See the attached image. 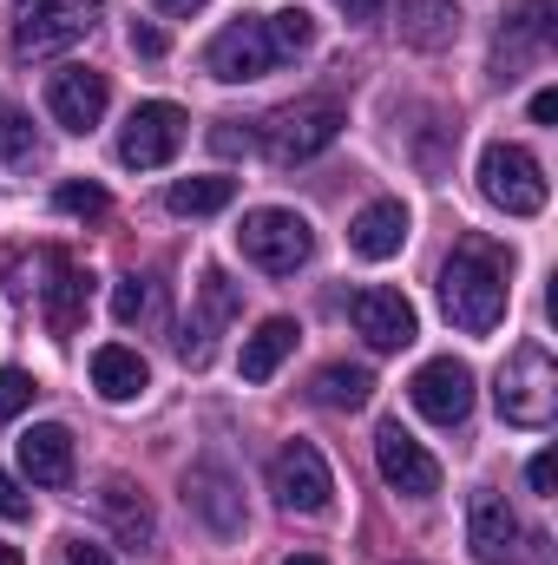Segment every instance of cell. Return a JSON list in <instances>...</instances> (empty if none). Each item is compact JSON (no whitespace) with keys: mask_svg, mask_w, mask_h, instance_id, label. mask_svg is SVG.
Wrapping results in <instances>:
<instances>
[{"mask_svg":"<svg viewBox=\"0 0 558 565\" xmlns=\"http://www.w3.org/2000/svg\"><path fill=\"white\" fill-rule=\"evenodd\" d=\"M506 302H513V250L480 237V231H466L453 244V257L440 264V309H447V322L466 329V335H493Z\"/></svg>","mask_w":558,"mask_h":565,"instance_id":"1","label":"cell"},{"mask_svg":"<svg viewBox=\"0 0 558 565\" xmlns=\"http://www.w3.org/2000/svg\"><path fill=\"white\" fill-rule=\"evenodd\" d=\"M493 402H500V422L552 427V415H558V362L546 355V342H519V349L500 362Z\"/></svg>","mask_w":558,"mask_h":565,"instance_id":"2","label":"cell"},{"mask_svg":"<svg viewBox=\"0 0 558 565\" xmlns=\"http://www.w3.org/2000/svg\"><path fill=\"white\" fill-rule=\"evenodd\" d=\"M106 20V0H20L13 7V53L20 60H53L79 46Z\"/></svg>","mask_w":558,"mask_h":565,"instance_id":"3","label":"cell"},{"mask_svg":"<svg viewBox=\"0 0 558 565\" xmlns=\"http://www.w3.org/2000/svg\"><path fill=\"white\" fill-rule=\"evenodd\" d=\"M237 250L264 270V277H296L315 250V231L302 211H282V204H264L237 224Z\"/></svg>","mask_w":558,"mask_h":565,"instance_id":"4","label":"cell"},{"mask_svg":"<svg viewBox=\"0 0 558 565\" xmlns=\"http://www.w3.org/2000/svg\"><path fill=\"white\" fill-rule=\"evenodd\" d=\"M342 126H348V113L335 99H296L264 119V151H270V164H302L342 139Z\"/></svg>","mask_w":558,"mask_h":565,"instance_id":"5","label":"cell"},{"mask_svg":"<svg viewBox=\"0 0 558 565\" xmlns=\"http://www.w3.org/2000/svg\"><path fill=\"white\" fill-rule=\"evenodd\" d=\"M480 191L486 204H500L506 217H539L546 211V164L526 145H486L480 151Z\"/></svg>","mask_w":558,"mask_h":565,"instance_id":"6","label":"cell"},{"mask_svg":"<svg viewBox=\"0 0 558 565\" xmlns=\"http://www.w3.org/2000/svg\"><path fill=\"white\" fill-rule=\"evenodd\" d=\"M204 73L224 79V86H250V79L277 73V46H270L264 13H237V20H224V26L211 33V46H204Z\"/></svg>","mask_w":558,"mask_h":565,"instance_id":"7","label":"cell"},{"mask_svg":"<svg viewBox=\"0 0 558 565\" xmlns=\"http://www.w3.org/2000/svg\"><path fill=\"white\" fill-rule=\"evenodd\" d=\"M270 493H277L282 513H329V500H335V473H329L322 447L289 440L277 460H270Z\"/></svg>","mask_w":558,"mask_h":565,"instance_id":"8","label":"cell"},{"mask_svg":"<svg viewBox=\"0 0 558 565\" xmlns=\"http://www.w3.org/2000/svg\"><path fill=\"white\" fill-rule=\"evenodd\" d=\"M184 106H171V99H144L132 106V119H126V132H119V164H132V171H158V164H171L178 158V145H184Z\"/></svg>","mask_w":558,"mask_h":565,"instance_id":"9","label":"cell"},{"mask_svg":"<svg viewBox=\"0 0 558 565\" xmlns=\"http://www.w3.org/2000/svg\"><path fill=\"white\" fill-rule=\"evenodd\" d=\"M408 402H415L433 427H460L466 415H473V369H466V362H453V355L420 362L415 382H408Z\"/></svg>","mask_w":558,"mask_h":565,"instance_id":"10","label":"cell"},{"mask_svg":"<svg viewBox=\"0 0 558 565\" xmlns=\"http://www.w3.org/2000/svg\"><path fill=\"white\" fill-rule=\"evenodd\" d=\"M184 507H191L217 540H237V533H244V487H237V473H230L224 460H197V467L184 473Z\"/></svg>","mask_w":558,"mask_h":565,"instance_id":"11","label":"cell"},{"mask_svg":"<svg viewBox=\"0 0 558 565\" xmlns=\"http://www.w3.org/2000/svg\"><path fill=\"white\" fill-rule=\"evenodd\" d=\"M375 467H382V480H388L395 493H408V500L440 493V460H433V454H427V447H420L401 422H382V427H375Z\"/></svg>","mask_w":558,"mask_h":565,"instance_id":"12","label":"cell"},{"mask_svg":"<svg viewBox=\"0 0 558 565\" xmlns=\"http://www.w3.org/2000/svg\"><path fill=\"white\" fill-rule=\"evenodd\" d=\"M348 322H355V335L375 355H395V349L415 342V302L401 289H355L348 296Z\"/></svg>","mask_w":558,"mask_h":565,"instance_id":"13","label":"cell"},{"mask_svg":"<svg viewBox=\"0 0 558 565\" xmlns=\"http://www.w3.org/2000/svg\"><path fill=\"white\" fill-rule=\"evenodd\" d=\"M106 99H112V86H106V73H93V66H66V73H53V86H46V113H53L60 132H93V126L106 119Z\"/></svg>","mask_w":558,"mask_h":565,"instance_id":"14","label":"cell"},{"mask_svg":"<svg viewBox=\"0 0 558 565\" xmlns=\"http://www.w3.org/2000/svg\"><path fill=\"white\" fill-rule=\"evenodd\" d=\"M519 520H513V507L493 493V487H480L473 500H466V546H473V559L480 565H513L519 559Z\"/></svg>","mask_w":558,"mask_h":565,"instance_id":"15","label":"cell"},{"mask_svg":"<svg viewBox=\"0 0 558 565\" xmlns=\"http://www.w3.org/2000/svg\"><path fill=\"white\" fill-rule=\"evenodd\" d=\"M230 316H237V282L224 270H204V282H197V322H191V335H178V355L191 369H204L211 362V329H224Z\"/></svg>","mask_w":558,"mask_h":565,"instance_id":"16","label":"cell"},{"mask_svg":"<svg viewBox=\"0 0 558 565\" xmlns=\"http://www.w3.org/2000/svg\"><path fill=\"white\" fill-rule=\"evenodd\" d=\"M20 473L33 487H66L73 480V434L60 422H40L20 434Z\"/></svg>","mask_w":558,"mask_h":565,"instance_id":"17","label":"cell"},{"mask_svg":"<svg viewBox=\"0 0 558 565\" xmlns=\"http://www.w3.org/2000/svg\"><path fill=\"white\" fill-rule=\"evenodd\" d=\"M401 244H408V211H401L395 198H375V204L348 224V250H355V257H368V264L401 257Z\"/></svg>","mask_w":558,"mask_h":565,"instance_id":"18","label":"cell"},{"mask_svg":"<svg viewBox=\"0 0 558 565\" xmlns=\"http://www.w3.org/2000/svg\"><path fill=\"white\" fill-rule=\"evenodd\" d=\"M99 513H106V526L119 533V546H132V553H144V546H151V533H158L151 500H144L126 473H112V480L99 487Z\"/></svg>","mask_w":558,"mask_h":565,"instance_id":"19","label":"cell"},{"mask_svg":"<svg viewBox=\"0 0 558 565\" xmlns=\"http://www.w3.org/2000/svg\"><path fill=\"white\" fill-rule=\"evenodd\" d=\"M558 33V0H519L500 20V60H526Z\"/></svg>","mask_w":558,"mask_h":565,"instance_id":"20","label":"cell"},{"mask_svg":"<svg viewBox=\"0 0 558 565\" xmlns=\"http://www.w3.org/2000/svg\"><path fill=\"white\" fill-rule=\"evenodd\" d=\"M93 388H99L106 402H139L144 388H151V369H144L139 349L106 342V349H93Z\"/></svg>","mask_w":558,"mask_h":565,"instance_id":"21","label":"cell"},{"mask_svg":"<svg viewBox=\"0 0 558 565\" xmlns=\"http://www.w3.org/2000/svg\"><path fill=\"white\" fill-rule=\"evenodd\" d=\"M401 40H408L415 53L453 46V40H460V7H453V0H408V7H401Z\"/></svg>","mask_w":558,"mask_h":565,"instance_id":"22","label":"cell"},{"mask_svg":"<svg viewBox=\"0 0 558 565\" xmlns=\"http://www.w3.org/2000/svg\"><path fill=\"white\" fill-rule=\"evenodd\" d=\"M296 335H302V329H296L289 316L257 322V335H244V362H237V369H244V382H270V375L282 369V355L296 349Z\"/></svg>","mask_w":558,"mask_h":565,"instance_id":"23","label":"cell"},{"mask_svg":"<svg viewBox=\"0 0 558 565\" xmlns=\"http://www.w3.org/2000/svg\"><path fill=\"white\" fill-rule=\"evenodd\" d=\"M86 296H93V277L73 270V264H53V282H46V329L53 335H73L86 322Z\"/></svg>","mask_w":558,"mask_h":565,"instance_id":"24","label":"cell"},{"mask_svg":"<svg viewBox=\"0 0 558 565\" xmlns=\"http://www.w3.org/2000/svg\"><path fill=\"white\" fill-rule=\"evenodd\" d=\"M309 395H315L322 408H342V415H355V408L375 395V375H368V369H355V362H329V369H315Z\"/></svg>","mask_w":558,"mask_h":565,"instance_id":"25","label":"cell"},{"mask_svg":"<svg viewBox=\"0 0 558 565\" xmlns=\"http://www.w3.org/2000/svg\"><path fill=\"white\" fill-rule=\"evenodd\" d=\"M164 204L178 217H211V211H230L237 204V178H178L164 191Z\"/></svg>","mask_w":558,"mask_h":565,"instance_id":"26","label":"cell"},{"mask_svg":"<svg viewBox=\"0 0 558 565\" xmlns=\"http://www.w3.org/2000/svg\"><path fill=\"white\" fill-rule=\"evenodd\" d=\"M112 316H119L126 329H139V322H164V282L126 277L119 289H112Z\"/></svg>","mask_w":558,"mask_h":565,"instance_id":"27","label":"cell"},{"mask_svg":"<svg viewBox=\"0 0 558 565\" xmlns=\"http://www.w3.org/2000/svg\"><path fill=\"white\" fill-rule=\"evenodd\" d=\"M264 26H270L277 66H282V60H296V53H309V46H315V20H309V7H282V13H264Z\"/></svg>","mask_w":558,"mask_h":565,"instance_id":"28","label":"cell"},{"mask_svg":"<svg viewBox=\"0 0 558 565\" xmlns=\"http://www.w3.org/2000/svg\"><path fill=\"white\" fill-rule=\"evenodd\" d=\"M0 158L7 164H33L40 158V139L26 126V113H13V106H0Z\"/></svg>","mask_w":558,"mask_h":565,"instance_id":"29","label":"cell"},{"mask_svg":"<svg viewBox=\"0 0 558 565\" xmlns=\"http://www.w3.org/2000/svg\"><path fill=\"white\" fill-rule=\"evenodd\" d=\"M53 204H60L66 217H106V204H112V198H106L99 184H79V178H66V184L53 191Z\"/></svg>","mask_w":558,"mask_h":565,"instance_id":"30","label":"cell"},{"mask_svg":"<svg viewBox=\"0 0 558 565\" xmlns=\"http://www.w3.org/2000/svg\"><path fill=\"white\" fill-rule=\"evenodd\" d=\"M33 395H40V388H33V375H26V369H0V422H13Z\"/></svg>","mask_w":558,"mask_h":565,"instance_id":"31","label":"cell"},{"mask_svg":"<svg viewBox=\"0 0 558 565\" xmlns=\"http://www.w3.org/2000/svg\"><path fill=\"white\" fill-rule=\"evenodd\" d=\"M211 151H217V158H250V151H257V132H250V126L237 132V119H217V132H211Z\"/></svg>","mask_w":558,"mask_h":565,"instance_id":"32","label":"cell"},{"mask_svg":"<svg viewBox=\"0 0 558 565\" xmlns=\"http://www.w3.org/2000/svg\"><path fill=\"white\" fill-rule=\"evenodd\" d=\"M33 513V500L20 493V480L13 473H0V520H26Z\"/></svg>","mask_w":558,"mask_h":565,"instance_id":"33","label":"cell"},{"mask_svg":"<svg viewBox=\"0 0 558 565\" xmlns=\"http://www.w3.org/2000/svg\"><path fill=\"white\" fill-rule=\"evenodd\" d=\"M526 480H533V493H552L558 487V454H539V460L526 467Z\"/></svg>","mask_w":558,"mask_h":565,"instance_id":"34","label":"cell"},{"mask_svg":"<svg viewBox=\"0 0 558 565\" xmlns=\"http://www.w3.org/2000/svg\"><path fill=\"white\" fill-rule=\"evenodd\" d=\"M335 7H342L348 20H362V26H368V20H382V7H388V0H335Z\"/></svg>","mask_w":558,"mask_h":565,"instance_id":"35","label":"cell"},{"mask_svg":"<svg viewBox=\"0 0 558 565\" xmlns=\"http://www.w3.org/2000/svg\"><path fill=\"white\" fill-rule=\"evenodd\" d=\"M66 565H112L99 546H86V540H66Z\"/></svg>","mask_w":558,"mask_h":565,"instance_id":"36","label":"cell"},{"mask_svg":"<svg viewBox=\"0 0 558 565\" xmlns=\"http://www.w3.org/2000/svg\"><path fill=\"white\" fill-rule=\"evenodd\" d=\"M132 46H139L144 60H158V53H164V33H158V26H132Z\"/></svg>","mask_w":558,"mask_h":565,"instance_id":"37","label":"cell"},{"mask_svg":"<svg viewBox=\"0 0 558 565\" xmlns=\"http://www.w3.org/2000/svg\"><path fill=\"white\" fill-rule=\"evenodd\" d=\"M533 119H539V126H552V119H558V93H552V86H546V93H533Z\"/></svg>","mask_w":558,"mask_h":565,"instance_id":"38","label":"cell"},{"mask_svg":"<svg viewBox=\"0 0 558 565\" xmlns=\"http://www.w3.org/2000/svg\"><path fill=\"white\" fill-rule=\"evenodd\" d=\"M151 7H158V13H178V20H184V13H197L204 0H151Z\"/></svg>","mask_w":558,"mask_h":565,"instance_id":"39","label":"cell"},{"mask_svg":"<svg viewBox=\"0 0 558 565\" xmlns=\"http://www.w3.org/2000/svg\"><path fill=\"white\" fill-rule=\"evenodd\" d=\"M282 565H329V559H322V553H289Z\"/></svg>","mask_w":558,"mask_h":565,"instance_id":"40","label":"cell"},{"mask_svg":"<svg viewBox=\"0 0 558 565\" xmlns=\"http://www.w3.org/2000/svg\"><path fill=\"white\" fill-rule=\"evenodd\" d=\"M0 565H26L20 559V546H0Z\"/></svg>","mask_w":558,"mask_h":565,"instance_id":"41","label":"cell"}]
</instances>
